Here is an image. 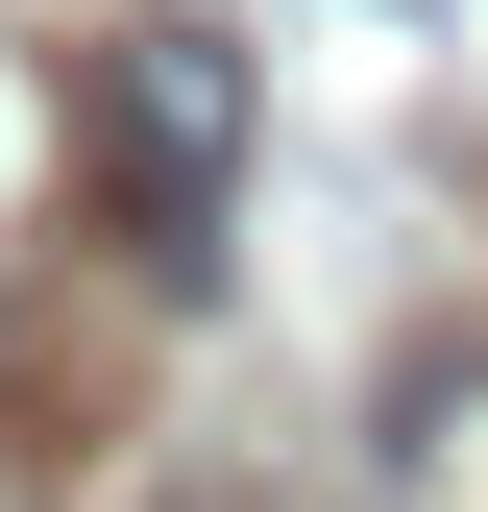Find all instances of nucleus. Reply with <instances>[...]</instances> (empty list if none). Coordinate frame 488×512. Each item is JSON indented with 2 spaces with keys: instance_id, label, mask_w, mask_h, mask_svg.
Wrapping results in <instances>:
<instances>
[{
  "instance_id": "obj_1",
  "label": "nucleus",
  "mask_w": 488,
  "mask_h": 512,
  "mask_svg": "<svg viewBox=\"0 0 488 512\" xmlns=\"http://www.w3.org/2000/svg\"><path fill=\"white\" fill-rule=\"evenodd\" d=\"M244 147H269V74H244L220 0H122V25L74 49V244H98L122 293H171V317L220 293Z\"/></svg>"
},
{
  "instance_id": "obj_2",
  "label": "nucleus",
  "mask_w": 488,
  "mask_h": 512,
  "mask_svg": "<svg viewBox=\"0 0 488 512\" xmlns=\"http://www.w3.org/2000/svg\"><path fill=\"white\" fill-rule=\"evenodd\" d=\"M366 25H391V49H440V0H366Z\"/></svg>"
},
{
  "instance_id": "obj_3",
  "label": "nucleus",
  "mask_w": 488,
  "mask_h": 512,
  "mask_svg": "<svg viewBox=\"0 0 488 512\" xmlns=\"http://www.w3.org/2000/svg\"><path fill=\"white\" fill-rule=\"evenodd\" d=\"M0 25H25V0H0Z\"/></svg>"
}]
</instances>
